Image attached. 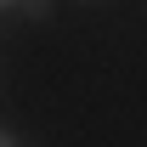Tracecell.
Here are the masks:
<instances>
[{
	"instance_id": "obj_1",
	"label": "cell",
	"mask_w": 147,
	"mask_h": 147,
	"mask_svg": "<svg viewBox=\"0 0 147 147\" xmlns=\"http://www.w3.org/2000/svg\"><path fill=\"white\" fill-rule=\"evenodd\" d=\"M0 17H28V23H45V17H51V0H0Z\"/></svg>"
},
{
	"instance_id": "obj_2",
	"label": "cell",
	"mask_w": 147,
	"mask_h": 147,
	"mask_svg": "<svg viewBox=\"0 0 147 147\" xmlns=\"http://www.w3.org/2000/svg\"><path fill=\"white\" fill-rule=\"evenodd\" d=\"M0 147H23V142H17V136H11L6 125H0Z\"/></svg>"
}]
</instances>
